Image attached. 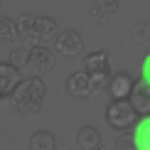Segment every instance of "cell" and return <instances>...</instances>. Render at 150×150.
I'll list each match as a JSON object with an SVG mask.
<instances>
[{"instance_id": "1", "label": "cell", "mask_w": 150, "mask_h": 150, "mask_svg": "<svg viewBox=\"0 0 150 150\" xmlns=\"http://www.w3.org/2000/svg\"><path fill=\"white\" fill-rule=\"evenodd\" d=\"M45 96H47V84L32 74V76L17 81V86L12 89V93L8 98H10V106L17 116H35V113H40L42 103H45Z\"/></svg>"}, {"instance_id": "2", "label": "cell", "mask_w": 150, "mask_h": 150, "mask_svg": "<svg viewBox=\"0 0 150 150\" xmlns=\"http://www.w3.org/2000/svg\"><path fill=\"white\" fill-rule=\"evenodd\" d=\"M138 121V111L130 106L128 98H121V101H111L106 106V123H108L113 130H130Z\"/></svg>"}, {"instance_id": "3", "label": "cell", "mask_w": 150, "mask_h": 150, "mask_svg": "<svg viewBox=\"0 0 150 150\" xmlns=\"http://www.w3.org/2000/svg\"><path fill=\"white\" fill-rule=\"evenodd\" d=\"M25 67H27L35 76H42V74L52 71L54 67H57V57H54V52L47 45H32V49H30L27 57H25Z\"/></svg>"}, {"instance_id": "4", "label": "cell", "mask_w": 150, "mask_h": 150, "mask_svg": "<svg viewBox=\"0 0 150 150\" xmlns=\"http://www.w3.org/2000/svg\"><path fill=\"white\" fill-rule=\"evenodd\" d=\"M54 47L62 57L71 59V57H79V52L84 49V37H81L79 30H64V32L57 35L54 40Z\"/></svg>"}, {"instance_id": "5", "label": "cell", "mask_w": 150, "mask_h": 150, "mask_svg": "<svg viewBox=\"0 0 150 150\" xmlns=\"http://www.w3.org/2000/svg\"><path fill=\"white\" fill-rule=\"evenodd\" d=\"M128 101L133 106L135 111H138V116H148L150 113V81L148 79H138L133 81V89L128 93Z\"/></svg>"}, {"instance_id": "6", "label": "cell", "mask_w": 150, "mask_h": 150, "mask_svg": "<svg viewBox=\"0 0 150 150\" xmlns=\"http://www.w3.org/2000/svg\"><path fill=\"white\" fill-rule=\"evenodd\" d=\"M67 93H69L71 98H76V101H84V98H89L93 89H91V79L89 74L84 69L81 71H74L69 79H67Z\"/></svg>"}, {"instance_id": "7", "label": "cell", "mask_w": 150, "mask_h": 150, "mask_svg": "<svg viewBox=\"0 0 150 150\" xmlns=\"http://www.w3.org/2000/svg\"><path fill=\"white\" fill-rule=\"evenodd\" d=\"M59 35V25L54 17L49 15H40L35 17V40L37 45H49V42H54Z\"/></svg>"}, {"instance_id": "8", "label": "cell", "mask_w": 150, "mask_h": 150, "mask_svg": "<svg viewBox=\"0 0 150 150\" xmlns=\"http://www.w3.org/2000/svg\"><path fill=\"white\" fill-rule=\"evenodd\" d=\"M20 79H22V74L17 69V64H12V62H0V101L10 96Z\"/></svg>"}, {"instance_id": "9", "label": "cell", "mask_w": 150, "mask_h": 150, "mask_svg": "<svg viewBox=\"0 0 150 150\" xmlns=\"http://www.w3.org/2000/svg\"><path fill=\"white\" fill-rule=\"evenodd\" d=\"M118 10H121L118 0H91L89 15H91V20H93V22L106 25V22H111V17H116V15H118Z\"/></svg>"}, {"instance_id": "10", "label": "cell", "mask_w": 150, "mask_h": 150, "mask_svg": "<svg viewBox=\"0 0 150 150\" xmlns=\"http://www.w3.org/2000/svg\"><path fill=\"white\" fill-rule=\"evenodd\" d=\"M106 89L111 91V98L113 101H121V98H128L130 89H133V76L128 71H116L113 76H108V84Z\"/></svg>"}, {"instance_id": "11", "label": "cell", "mask_w": 150, "mask_h": 150, "mask_svg": "<svg viewBox=\"0 0 150 150\" xmlns=\"http://www.w3.org/2000/svg\"><path fill=\"white\" fill-rule=\"evenodd\" d=\"M76 145L81 150H98L101 148V133L93 126H81L76 133Z\"/></svg>"}, {"instance_id": "12", "label": "cell", "mask_w": 150, "mask_h": 150, "mask_svg": "<svg viewBox=\"0 0 150 150\" xmlns=\"http://www.w3.org/2000/svg\"><path fill=\"white\" fill-rule=\"evenodd\" d=\"M111 67V59H108V52L98 49V52H91L84 57V71L86 74H96V71H108Z\"/></svg>"}, {"instance_id": "13", "label": "cell", "mask_w": 150, "mask_h": 150, "mask_svg": "<svg viewBox=\"0 0 150 150\" xmlns=\"http://www.w3.org/2000/svg\"><path fill=\"white\" fill-rule=\"evenodd\" d=\"M133 143H135V150H150V113L135 121Z\"/></svg>"}, {"instance_id": "14", "label": "cell", "mask_w": 150, "mask_h": 150, "mask_svg": "<svg viewBox=\"0 0 150 150\" xmlns=\"http://www.w3.org/2000/svg\"><path fill=\"white\" fill-rule=\"evenodd\" d=\"M17 40H20V35H17L15 20H12V17H8V15H0V45L12 47Z\"/></svg>"}, {"instance_id": "15", "label": "cell", "mask_w": 150, "mask_h": 150, "mask_svg": "<svg viewBox=\"0 0 150 150\" xmlns=\"http://www.w3.org/2000/svg\"><path fill=\"white\" fill-rule=\"evenodd\" d=\"M30 150H57V138L49 130H37L30 135Z\"/></svg>"}, {"instance_id": "16", "label": "cell", "mask_w": 150, "mask_h": 150, "mask_svg": "<svg viewBox=\"0 0 150 150\" xmlns=\"http://www.w3.org/2000/svg\"><path fill=\"white\" fill-rule=\"evenodd\" d=\"M15 25H17L20 40L30 42V45H37V40H35V17L32 15H20V20H15Z\"/></svg>"}, {"instance_id": "17", "label": "cell", "mask_w": 150, "mask_h": 150, "mask_svg": "<svg viewBox=\"0 0 150 150\" xmlns=\"http://www.w3.org/2000/svg\"><path fill=\"white\" fill-rule=\"evenodd\" d=\"M150 40V22L140 20L133 25V30H130V42L133 45H145V42Z\"/></svg>"}, {"instance_id": "18", "label": "cell", "mask_w": 150, "mask_h": 150, "mask_svg": "<svg viewBox=\"0 0 150 150\" xmlns=\"http://www.w3.org/2000/svg\"><path fill=\"white\" fill-rule=\"evenodd\" d=\"M89 79H91V89H93V93H96V91L106 89V84H108V71H96V74H89Z\"/></svg>"}, {"instance_id": "19", "label": "cell", "mask_w": 150, "mask_h": 150, "mask_svg": "<svg viewBox=\"0 0 150 150\" xmlns=\"http://www.w3.org/2000/svg\"><path fill=\"white\" fill-rule=\"evenodd\" d=\"M116 150H135V143H133V135L128 130H123L116 140Z\"/></svg>"}, {"instance_id": "20", "label": "cell", "mask_w": 150, "mask_h": 150, "mask_svg": "<svg viewBox=\"0 0 150 150\" xmlns=\"http://www.w3.org/2000/svg\"><path fill=\"white\" fill-rule=\"evenodd\" d=\"M140 71H143V79L150 81V52L145 54V59H143V69H140Z\"/></svg>"}, {"instance_id": "21", "label": "cell", "mask_w": 150, "mask_h": 150, "mask_svg": "<svg viewBox=\"0 0 150 150\" xmlns=\"http://www.w3.org/2000/svg\"><path fill=\"white\" fill-rule=\"evenodd\" d=\"M0 5H3V0H0Z\"/></svg>"}]
</instances>
